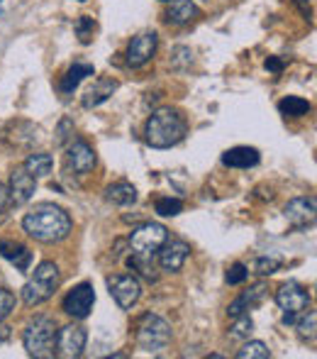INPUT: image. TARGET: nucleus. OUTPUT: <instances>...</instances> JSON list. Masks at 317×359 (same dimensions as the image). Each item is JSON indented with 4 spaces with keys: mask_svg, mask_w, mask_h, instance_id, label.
Here are the masks:
<instances>
[{
    "mask_svg": "<svg viewBox=\"0 0 317 359\" xmlns=\"http://www.w3.org/2000/svg\"><path fill=\"white\" fill-rule=\"evenodd\" d=\"M88 342V332L80 325H64L62 330H57V345H54V355L64 359H78L85 350Z\"/></svg>",
    "mask_w": 317,
    "mask_h": 359,
    "instance_id": "0eeeda50",
    "label": "nucleus"
},
{
    "mask_svg": "<svg viewBox=\"0 0 317 359\" xmlns=\"http://www.w3.org/2000/svg\"><path fill=\"white\" fill-rule=\"evenodd\" d=\"M52 166H54V159L52 154H44V151H37V154H29L27 161H24V169L34 176V179H42V176H49L52 174Z\"/></svg>",
    "mask_w": 317,
    "mask_h": 359,
    "instance_id": "5701e85b",
    "label": "nucleus"
},
{
    "mask_svg": "<svg viewBox=\"0 0 317 359\" xmlns=\"http://www.w3.org/2000/svg\"><path fill=\"white\" fill-rule=\"evenodd\" d=\"M185 130L188 123L185 118L174 108H159L157 113H152V118L147 120V128H144V140L154 149H169L176 147L181 140L185 137Z\"/></svg>",
    "mask_w": 317,
    "mask_h": 359,
    "instance_id": "f03ea898",
    "label": "nucleus"
},
{
    "mask_svg": "<svg viewBox=\"0 0 317 359\" xmlns=\"http://www.w3.org/2000/svg\"><path fill=\"white\" fill-rule=\"evenodd\" d=\"M283 215L286 220L290 222L293 227H308L315 222V198H293L288 205L283 208Z\"/></svg>",
    "mask_w": 317,
    "mask_h": 359,
    "instance_id": "4468645a",
    "label": "nucleus"
},
{
    "mask_svg": "<svg viewBox=\"0 0 317 359\" xmlns=\"http://www.w3.org/2000/svg\"><path fill=\"white\" fill-rule=\"evenodd\" d=\"M5 203H8V189H5V186L0 184V210L5 208Z\"/></svg>",
    "mask_w": 317,
    "mask_h": 359,
    "instance_id": "e433bc0d",
    "label": "nucleus"
},
{
    "mask_svg": "<svg viewBox=\"0 0 317 359\" xmlns=\"http://www.w3.org/2000/svg\"><path fill=\"white\" fill-rule=\"evenodd\" d=\"M315 323H317V313L310 311L303 320L298 323V332L300 337H308V340H315Z\"/></svg>",
    "mask_w": 317,
    "mask_h": 359,
    "instance_id": "2f4dec72",
    "label": "nucleus"
},
{
    "mask_svg": "<svg viewBox=\"0 0 317 359\" xmlns=\"http://www.w3.org/2000/svg\"><path fill=\"white\" fill-rule=\"evenodd\" d=\"M78 3H83V0H78Z\"/></svg>",
    "mask_w": 317,
    "mask_h": 359,
    "instance_id": "4c0bfd02",
    "label": "nucleus"
},
{
    "mask_svg": "<svg viewBox=\"0 0 317 359\" xmlns=\"http://www.w3.org/2000/svg\"><path fill=\"white\" fill-rule=\"evenodd\" d=\"M251 330H254V323H251L249 316H237V323L230 330V337H249Z\"/></svg>",
    "mask_w": 317,
    "mask_h": 359,
    "instance_id": "7c9ffc66",
    "label": "nucleus"
},
{
    "mask_svg": "<svg viewBox=\"0 0 317 359\" xmlns=\"http://www.w3.org/2000/svg\"><path fill=\"white\" fill-rule=\"evenodd\" d=\"M62 274H59V266L54 262H42V264L34 269V276L22 286V301L27 306H39V303L49 301L54 296V291L59 288Z\"/></svg>",
    "mask_w": 317,
    "mask_h": 359,
    "instance_id": "20e7f679",
    "label": "nucleus"
},
{
    "mask_svg": "<svg viewBox=\"0 0 317 359\" xmlns=\"http://www.w3.org/2000/svg\"><path fill=\"white\" fill-rule=\"evenodd\" d=\"M105 198H108V203L125 208V205H132L137 201V189L132 184H127V181H118V184L105 189Z\"/></svg>",
    "mask_w": 317,
    "mask_h": 359,
    "instance_id": "412c9836",
    "label": "nucleus"
},
{
    "mask_svg": "<svg viewBox=\"0 0 317 359\" xmlns=\"http://www.w3.org/2000/svg\"><path fill=\"white\" fill-rule=\"evenodd\" d=\"M276 303L288 316H295V313H303L310 306V293L300 284H295V281H288V284H283L276 291Z\"/></svg>",
    "mask_w": 317,
    "mask_h": 359,
    "instance_id": "9b49d317",
    "label": "nucleus"
},
{
    "mask_svg": "<svg viewBox=\"0 0 317 359\" xmlns=\"http://www.w3.org/2000/svg\"><path fill=\"white\" fill-rule=\"evenodd\" d=\"M73 140V123L71 118H62V123H59L57 128V137H54V144L57 147H64L69 144Z\"/></svg>",
    "mask_w": 317,
    "mask_h": 359,
    "instance_id": "c756f323",
    "label": "nucleus"
},
{
    "mask_svg": "<svg viewBox=\"0 0 317 359\" xmlns=\"http://www.w3.org/2000/svg\"><path fill=\"white\" fill-rule=\"evenodd\" d=\"M259 151L254 147H232L223 154V164L232 166V169H249V166L259 164Z\"/></svg>",
    "mask_w": 317,
    "mask_h": 359,
    "instance_id": "f3484780",
    "label": "nucleus"
},
{
    "mask_svg": "<svg viewBox=\"0 0 317 359\" xmlns=\"http://www.w3.org/2000/svg\"><path fill=\"white\" fill-rule=\"evenodd\" d=\"M154 208H157V213H159V215L174 217V215H178L181 210H183V203H181L178 198H159Z\"/></svg>",
    "mask_w": 317,
    "mask_h": 359,
    "instance_id": "cd10ccee",
    "label": "nucleus"
},
{
    "mask_svg": "<svg viewBox=\"0 0 317 359\" xmlns=\"http://www.w3.org/2000/svg\"><path fill=\"white\" fill-rule=\"evenodd\" d=\"M283 67H286L283 59H279V57H269V59H266V69H269V72L281 74V72H283Z\"/></svg>",
    "mask_w": 317,
    "mask_h": 359,
    "instance_id": "f704fd0d",
    "label": "nucleus"
},
{
    "mask_svg": "<svg viewBox=\"0 0 317 359\" xmlns=\"http://www.w3.org/2000/svg\"><path fill=\"white\" fill-rule=\"evenodd\" d=\"M93 303H95V288L93 284H88V281H83V284L73 286L71 291L64 296V313L71 318H78V320H83V318L90 316V311H93Z\"/></svg>",
    "mask_w": 317,
    "mask_h": 359,
    "instance_id": "1a4fd4ad",
    "label": "nucleus"
},
{
    "mask_svg": "<svg viewBox=\"0 0 317 359\" xmlns=\"http://www.w3.org/2000/svg\"><path fill=\"white\" fill-rule=\"evenodd\" d=\"M22 345L29 357L49 359L54 357L57 345V323L49 316H34L22 330Z\"/></svg>",
    "mask_w": 317,
    "mask_h": 359,
    "instance_id": "7ed1b4c3",
    "label": "nucleus"
},
{
    "mask_svg": "<svg viewBox=\"0 0 317 359\" xmlns=\"http://www.w3.org/2000/svg\"><path fill=\"white\" fill-rule=\"evenodd\" d=\"M266 357H271V352H269V347L259 340L246 342V345L237 352V359H266Z\"/></svg>",
    "mask_w": 317,
    "mask_h": 359,
    "instance_id": "393cba45",
    "label": "nucleus"
},
{
    "mask_svg": "<svg viewBox=\"0 0 317 359\" xmlns=\"http://www.w3.org/2000/svg\"><path fill=\"white\" fill-rule=\"evenodd\" d=\"M157 44H159L157 32L137 34L127 47V64L132 69H139V67H144V64H149L154 57V52H157Z\"/></svg>",
    "mask_w": 317,
    "mask_h": 359,
    "instance_id": "9d476101",
    "label": "nucleus"
},
{
    "mask_svg": "<svg viewBox=\"0 0 317 359\" xmlns=\"http://www.w3.org/2000/svg\"><path fill=\"white\" fill-rule=\"evenodd\" d=\"M279 110L286 118H303V115H308L310 110H313V105L305 98H300V95H286L279 103Z\"/></svg>",
    "mask_w": 317,
    "mask_h": 359,
    "instance_id": "b1692460",
    "label": "nucleus"
},
{
    "mask_svg": "<svg viewBox=\"0 0 317 359\" xmlns=\"http://www.w3.org/2000/svg\"><path fill=\"white\" fill-rule=\"evenodd\" d=\"M198 15L200 10L193 0H171L169 10H166V22L181 27V25H190L193 20H198Z\"/></svg>",
    "mask_w": 317,
    "mask_h": 359,
    "instance_id": "dca6fc26",
    "label": "nucleus"
},
{
    "mask_svg": "<svg viewBox=\"0 0 317 359\" xmlns=\"http://www.w3.org/2000/svg\"><path fill=\"white\" fill-rule=\"evenodd\" d=\"M188 252H190V247L185 245V242L166 240L159 250V266L164 271H181L185 264V259H188Z\"/></svg>",
    "mask_w": 317,
    "mask_h": 359,
    "instance_id": "ddd939ff",
    "label": "nucleus"
},
{
    "mask_svg": "<svg viewBox=\"0 0 317 359\" xmlns=\"http://www.w3.org/2000/svg\"><path fill=\"white\" fill-rule=\"evenodd\" d=\"M13 308H15V296L8 288H0V323L13 313Z\"/></svg>",
    "mask_w": 317,
    "mask_h": 359,
    "instance_id": "72a5a7b5",
    "label": "nucleus"
},
{
    "mask_svg": "<svg viewBox=\"0 0 317 359\" xmlns=\"http://www.w3.org/2000/svg\"><path fill=\"white\" fill-rule=\"evenodd\" d=\"M85 76H93V67H90V64H73V67L64 74L62 83H59V90H62L64 95H71Z\"/></svg>",
    "mask_w": 317,
    "mask_h": 359,
    "instance_id": "4be33fe9",
    "label": "nucleus"
},
{
    "mask_svg": "<svg viewBox=\"0 0 317 359\" xmlns=\"http://www.w3.org/2000/svg\"><path fill=\"white\" fill-rule=\"evenodd\" d=\"M22 230L32 240L54 245L71 235V217L64 208L54 203H39L22 217Z\"/></svg>",
    "mask_w": 317,
    "mask_h": 359,
    "instance_id": "f257e3e1",
    "label": "nucleus"
},
{
    "mask_svg": "<svg viewBox=\"0 0 317 359\" xmlns=\"http://www.w3.org/2000/svg\"><path fill=\"white\" fill-rule=\"evenodd\" d=\"M171 342V325L154 313H144L137 323V347L149 355H159Z\"/></svg>",
    "mask_w": 317,
    "mask_h": 359,
    "instance_id": "39448f33",
    "label": "nucleus"
},
{
    "mask_svg": "<svg viewBox=\"0 0 317 359\" xmlns=\"http://www.w3.org/2000/svg\"><path fill=\"white\" fill-rule=\"evenodd\" d=\"M66 164H69V169H73L80 176L88 174L95 166V151L90 149L88 142L76 140V142H71V147H69V151H66Z\"/></svg>",
    "mask_w": 317,
    "mask_h": 359,
    "instance_id": "2eb2a0df",
    "label": "nucleus"
},
{
    "mask_svg": "<svg viewBox=\"0 0 317 359\" xmlns=\"http://www.w3.org/2000/svg\"><path fill=\"white\" fill-rule=\"evenodd\" d=\"M115 88H118V81H113V79H98L93 86H90L88 90H85V95H83V108H98L100 103H105V100H108L110 95L115 93Z\"/></svg>",
    "mask_w": 317,
    "mask_h": 359,
    "instance_id": "a211bd4d",
    "label": "nucleus"
},
{
    "mask_svg": "<svg viewBox=\"0 0 317 359\" xmlns=\"http://www.w3.org/2000/svg\"><path fill=\"white\" fill-rule=\"evenodd\" d=\"M108 288H110V296L115 298V303H118L120 308H125V311H129V308L139 301V296H142V284H139V279L132 274L108 276Z\"/></svg>",
    "mask_w": 317,
    "mask_h": 359,
    "instance_id": "6e6552de",
    "label": "nucleus"
},
{
    "mask_svg": "<svg viewBox=\"0 0 317 359\" xmlns=\"http://www.w3.org/2000/svg\"><path fill=\"white\" fill-rule=\"evenodd\" d=\"M0 257L10 259L20 271H29V264H32V252L24 245H17V242L10 240H0Z\"/></svg>",
    "mask_w": 317,
    "mask_h": 359,
    "instance_id": "6ab92c4d",
    "label": "nucleus"
},
{
    "mask_svg": "<svg viewBox=\"0 0 317 359\" xmlns=\"http://www.w3.org/2000/svg\"><path fill=\"white\" fill-rule=\"evenodd\" d=\"M34 189H37V179L29 174L24 166H17V169L10 174V191L8 198L13 201L15 205H24L29 198H32Z\"/></svg>",
    "mask_w": 317,
    "mask_h": 359,
    "instance_id": "f8f14e48",
    "label": "nucleus"
},
{
    "mask_svg": "<svg viewBox=\"0 0 317 359\" xmlns=\"http://www.w3.org/2000/svg\"><path fill=\"white\" fill-rule=\"evenodd\" d=\"M281 269V259L279 257H256L254 259V271L259 276H271Z\"/></svg>",
    "mask_w": 317,
    "mask_h": 359,
    "instance_id": "bb28decb",
    "label": "nucleus"
},
{
    "mask_svg": "<svg viewBox=\"0 0 317 359\" xmlns=\"http://www.w3.org/2000/svg\"><path fill=\"white\" fill-rule=\"evenodd\" d=\"M193 67V52L188 47H176L171 54V69L176 72H185V69Z\"/></svg>",
    "mask_w": 317,
    "mask_h": 359,
    "instance_id": "a878e982",
    "label": "nucleus"
},
{
    "mask_svg": "<svg viewBox=\"0 0 317 359\" xmlns=\"http://www.w3.org/2000/svg\"><path fill=\"white\" fill-rule=\"evenodd\" d=\"M264 296H266V286L264 284H256V286H251L249 291H244L241 296L237 298L234 303H230V308H227V313L232 318H237V316H244V311H249V308H254V306H259L261 301H264Z\"/></svg>",
    "mask_w": 317,
    "mask_h": 359,
    "instance_id": "aec40b11",
    "label": "nucleus"
},
{
    "mask_svg": "<svg viewBox=\"0 0 317 359\" xmlns=\"http://www.w3.org/2000/svg\"><path fill=\"white\" fill-rule=\"evenodd\" d=\"M8 340H10V327L8 325H0V345H5Z\"/></svg>",
    "mask_w": 317,
    "mask_h": 359,
    "instance_id": "c9c22d12",
    "label": "nucleus"
},
{
    "mask_svg": "<svg viewBox=\"0 0 317 359\" xmlns=\"http://www.w3.org/2000/svg\"><path fill=\"white\" fill-rule=\"evenodd\" d=\"M93 29H95L93 18L83 15V18H78V20H76V34H78L80 44H90V39H93Z\"/></svg>",
    "mask_w": 317,
    "mask_h": 359,
    "instance_id": "c85d7f7f",
    "label": "nucleus"
},
{
    "mask_svg": "<svg viewBox=\"0 0 317 359\" xmlns=\"http://www.w3.org/2000/svg\"><path fill=\"white\" fill-rule=\"evenodd\" d=\"M0 3H3V0H0Z\"/></svg>",
    "mask_w": 317,
    "mask_h": 359,
    "instance_id": "58836bf2",
    "label": "nucleus"
},
{
    "mask_svg": "<svg viewBox=\"0 0 317 359\" xmlns=\"http://www.w3.org/2000/svg\"><path fill=\"white\" fill-rule=\"evenodd\" d=\"M246 276H249V269H246L241 262H237V264H232L227 269V284L237 286V284H241V281H246Z\"/></svg>",
    "mask_w": 317,
    "mask_h": 359,
    "instance_id": "473e14b6",
    "label": "nucleus"
},
{
    "mask_svg": "<svg viewBox=\"0 0 317 359\" xmlns=\"http://www.w3.org/2000/svg\"><path fill=\"white\" fill-rule=\"evenodd\" d=\"M166 240H169V230H166L161 222H144V225H139L137 230H132L129 247H132V255L144 257V259H152Z\"/></svg>",
    "mask_w": 317,
    "mask_h": 359,
    "instance_id": "423d86ee",
    "label": "nucleus"
}]
</instances>
